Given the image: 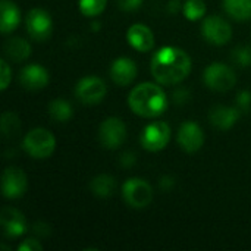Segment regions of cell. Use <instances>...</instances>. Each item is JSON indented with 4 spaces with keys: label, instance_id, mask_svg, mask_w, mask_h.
Wrapping results in <instances>:
<instances>
[{
    "label": "cell",
    "instance_id": "obj_12",
    "mask_svg": "<svg viewBox=\"0 0 251 251\" xmlns=\"http://www.w3.org/2000/svg\"><path fill=\"white\" fill-rule=\"evenodd\" d=\"M204 134L196 122H184L178 129V144L187 153H196L203 147Z\"/></svg>",
    "mask_w": 251,
    "mask_h": 251
},
{
    "label": "cell",
    "instance_id": "obj_13",
    "mask_svg": "<svg viewBox=\"0 0 251 251\" xmlns=\"http://www.w3.org/2000/svg\"><path fill=\"white\" fill-rule=\"evenodd\" d=\"M19 82L25 90H29V91L43 90L49 84V72L41 65H37V63L26 65L21 69Z\"/></svg>",
    "mask_w": 251,
    "mask_h": 251
},
{
    "label": "cell",
    "instance_id": "obj_35",
    "mask_svg": "<svg viewBox=\"0 0 251 251\" xmlns=\"http://www.w3.org/2000/svg\"><path fill=\"white\" fill-rule=\"evenodd\" d=\"M179 4V1L178 0H171V12H176L178 10V6Z\"/></svg>",
    "mask_w": 251,
    "mask_h": 251
},
{
    "label": "cell",
    "instance_id": "obj_5",
    "mask_svg": "<svg viewBox=\"0 0 251 251\" xmlns=\"http://www.w3.org/2000/svg\"><path fill=\"white\" fill-rule=\"evenodd\" d=\"M204 82L206 85L210 88V90H215V91H229L235 82H237V76H235V72L224 65V63H212L206 68L204 71Z\"/></svg>",
    "mask_w": 251,
    "mask_h": 251
},
{
    "label": "cell",
    "instance_id": "obj_8",
    "mask_svg": "<svg viewBox=\"0 0 251 251\" xmlns=\"http://www.w3.org/2000/svg\"><path fill=\"white\" fill-rule=\"evenodd\" d=\"M201 34L207 43L215 46H224L231 40L232 28L224 18L213 15V16H207L203 21Z\"/></svg>",
    "mask_w": 251,
    "mask_h": 251
},
{
    "label": "cell",
    "instance_id": "obj_31",
    "mask_svg": "<svg viewBox=\"0 0 251 251\" xmlns=\"http://www.w3.org/2000/svg\"><path fill=\"white\" fill-rule=\"evenodd\" d=\"M116 3L125 12H134L141 7L143 0H116Z\"/></svg>",
    "mask_w": 251,
    "mask_h": 251
},
{
    "label": "cell",
    "instance_id": "obj_2",
    "mask_svg": "<svg viewBox=\"0 0 251 251\" xmlns=\"http://www.w3.org/2000/svg\"><path fill=\"white\" fill-rule=\"evenodd\" d=\"M128 104L131 110L141 118H156L166 110L168 97L157 84L143 82L131 90Z\"/></svg>",
    "mask_w": 251,
    "mask_h": 251
},
{
    "label": "cell",
    "instance_id": "obj_28",
    "mask_svg": "<svg viewBox=\"0 0 251 251\" xmlns=\"http://www.w3.org/2000/svg\"><path fill=\"white\" fill-rule=\"evenodd\" d=\"M190 97H191V93L185 87H178L172 93V99L175 104H185L190 101Z\"/></svg>",
    "mask_w": 251,
    "mask_h": 251
},
{
    "label": "cell",
    "instance_id": "obj_9",
    "mask_svg": "<svg viewBox=\"0 0 251 251\" xmlns=\"http://www.w3.org/2000/svg\"><path fill=\"white\" fill-rule=\"evenodd\" d=\"M107 93L106 84L99 76H85L78 81L75 87V94L79 101L85 104H97L100 103Z\"/></svg>",
    "mask_w": 251,
    "mask_h": 251
},
{
    "label": "cell",
    "instance_id": "obj_24",
    "mask_svg": "<svg viewBox=\"0 0 251 251\" xmlns=\"http://www.w3.org/2000/svg\"><path fill=\"white\" fill-rule=\"evenodd\" d=\"M182 10L188 21H200L206 15V4L203 0H187Z\"/></svg>",
    "mask_w": 251,
    "mask_h": 251
},
{
    "label": "cell",
    "instance_id": "obj_15",
    "mask_svg": "<svg viewBox=\"0 0 251 251\" xmlns=\"http://www.w3.org/2000/svg\"><path fill=\"white\" fill-rule=\"evenodd\" d=\"M137 72V65L129 57H119L110 66V78L113 79L115 84L121 87L129 85L135 79Z\"/></svg>",
    "mask_w": 251,
    "mask_h": 251
},
{
    "label": "cell",
    "instance_id": "obj_25",
    "mask_svg": "<svg viewBox=\"0 0 251 251\" xmlns=\"http://www.w3.org/2000/svg\"><path fill=\"white\" fill-rule=\"evenodd\" d=\"M79 12L85 16H97L100 15L107 4V0H79Z\"/></svg>",
    "mask_w": 251,
    "mask_h": 251
},
{
    "label": "cell",
    "instance_id": "obj_27",
    "mask_svg": "<svg viewBox=\"0 0 251 251\" xmlns=\"http://www.w3.org/2000/svg\"><path fill=\"white\" fill-rule=\"evenodd\" d=\"M237 106L240 109V112H249L251 109V93L244 90L240 91L237 96Z\"/></svg>",
    "mask_w": 251,
    "mask_h": 251
},
{
    "label": "cell",
    "instance_id": "obj_32",
    "mask_svg": "<svg viewBox=\"0 0 251 251\" xmlns=\"http://www.w3.org/2000/svg\"><path fill=\"white\" fill-rule=\"evenodd\" d=\"M121 163H122V166H125V168H131V166L135 163V156H134L132 153H125V154H122V157H121Z\"/></svg>",
    "mask_w": 251,
    "mask_h": 251
},
{
    "label": "cell",
    "instance_id": "obj_11",
    "mask_svg": "<svg viewBox=\"0 0 251 251\" xmlns=\"http://www.w3.org/2000/svg\"><path fill=\"white\" fill-rule=\"evenodd\" d=\"M26 175L18 168H7L1 175V193L6 199H19L26 191Z\"/></svg>",
    "mask_w": 251,
    "mask_h": 251
},
{
    "label": "cell",
    "instance_id": "obj_34",
    "mask_svg": "<svg viewBox=\"0 0 251 251\" xmlns=\"http://www.w3.org/2000/svg\"><path fill=\"white\" fill-rule=\"evenodd\" d=\"M174 185H175V179H174L172 176H163V178L160 179V187H162L163 190H171Z\"/></svg>",
    "mask_w": 251,
    "mask_h": 251
},
{
    "label": "cell",
    "instance_id": "obj_26",
    "mask_svg": "<svg viewBox=\"0 0 251 251\" xmlns=\"http://www.w3.org/2000/svg\"><path fill=\"white\" fill-rule=\"evenodd\" d=\"M232 59L241 68L251 66V47H249V46H238L232 51Z\"/></svg>",
    "mask_w": 251,
    "mask_h": 251
},
{
    "label": "cell",
    "instance_id": "obj_10",
    "mask_svg": "<svg viewBox=\"0 0 251 251\" xmlns=\"http://www.w3.org/2000/svg\"><path fill=\"white\" fill-rule=\"evenodd\" d=\"M28 34L37 41H46L53 31V22L49 12L43 9H31L25 18Z\"/></svg>",
    "mask_w": 251,
    "mask_h": 251
},
{
    "label": "cell",
    "instance_id": "obj_22",
    "mask_svg": "<svg viewBox=\"0 0 251 251\" xmlns=\"http://www.w3.org/2000/svg\"><path fill=\"white\" fill-rule=\"evenodd\" d=\"M49 115L56 122H66L72 118V106L63 99H54L49 104Z\"/></svg>",
    "mask_w": 251,
    "mask_h": 251
},
{
    "label": "cell",
    "instance_id": "obj_23",
    "mask_svg": "<svg viewBox=\"0 0 251 251\" xmlns=\"http://www.w3.org/2000/svg\"><path fill=\"white\" fill-rule=\"evenodd\" d=\"M0 125H1V132H3V135L7 137V138L15 137V135L21 131V121H19L18 115L13 113V112H4V113L1 115V122H0Z\"/></svg>",
    "mask_w": 251,
    "mask_h": 251
},
{
    "label": "cell",
    "instance_id": "obj_19",
    "mask_svg": "<svg viewBox=\"0 0 251 251\" xmlns=\"http://www.w3.org/2000/svg\"><path fill=\"white\" fill-rule=\"evenodd\" d=\"M4 54L13 60V62H22L25 59L29 57L31 54V46L26 40L21 38V37H13V38H9L6 43H4Z\"/></svg>",
    "mask_w": 251,
    "mask_h": 251
},
{
    "label": "cell",
    "instance_id": "obj_6",
    "mask_svg": "<svg viewBox=\"0 0 251 251\" xmlns=\"http://www.w3.org/2000/svg\"><path fill=\"white\" fill-rule=\"evenodd\" d=\"M99 140L103 147L115 150L126 140V126L119 118H107L99 128Z\"/></svg>",
    "mask_w": 251,
    "mask_h": 251
},
{
    "label": "cell",
    "instance_id": "obj_3",
    "mask_svg": "<svg viewBox=\"0 0 251 251\" xmlns=\"http://www.w3.org/2000/svg\"><path fill=\"white\" fill-rule=\"evenodd\" d=\"M24 149L34 159H47L56 149V138L50 131L44 128H35L25 135Z\"/></svg>",
    "mask_w": 251,
    "mask_h": 251
},
{
    "label": "cell",
    "instance_id": "obj_21",
    "mask_svg": "<svg viewBox=\"0 0 251 251\" xmlns=\"http://www.w3.org/2000/svg\"><path fill=\"white\" fill-rule=\"evenodd\" d=\"M224 9L237 21L251 19V0H224Z\"/></svg>",
    "mask_w": 251,
    "mask_h": 251
},
{
    "label": "cell",
    "instance_id": "obj_30",
    "mask_svg": "<svg viewBox=\"0 0 251 251\" xmlns=\"http://www.w3.org/2000/svg\"><path fill=\"white\" fill-rule=\"evenodd\" d=\"M19 251H41L43 250V246L40 244L38 240H34V238H26L24 240L19 247H18Z\"/></svg>",
    "mask_w": 251,
    "mask_h": 251
},
{
    "label": "cell",
    "instance_id": "obj_4",
    "mask_svg": "<svg viewBox=\"0 0 251 251\" xmlns=\"http://www.w3.org/2000/svg\"><path fill=\"white\" fill-rule=\"evenodd\" d=\"M122 196L128 206L134 209H144L153 200V188L141 178H131L124 184Z\"/></svg>",
    "mask_w": 251,
    "mask_h": 251
},
{
    "label": "cell",
    "instance_id": "obj_33",
    "mask_svg": "<svg viewBox=\"0 0 251 251\" xmlns=\"http://www.w3.org/2000/svg\"><path fill=\"white\" fill-rule=\"evenodd\" d=\"M35 234H40V235H47L49 232H50V229H49V225L47 224H44V222H37V224H34V229H32Z\"/></svg>",
    "mask_w": 251,
    "mask_h": 251
},
{
    "label": "cell",
    "instance_id": "obj_17",
    "mask_svg": "<svg viewBox=\"0 0 251 251\" xmlns=\"http://www.w3.org/2000/svg\"><path fill=\"white\" fill-rule=\"evenodd\" d=\"M240 109L237 107H229V106H222V104H218L215 106L210 113H209V121L213 126H216L218 129H231L238 118H240Z\"/></svg>",
    "mask_w": 251,
    "mask_h": 251
},
{
    "label": "cell",
    "instance_id": "obj_1",
    "mask_svg": "<svg viewBox=\"0 0 251 251\" xmlns=\"http://www.w3.org/2000/svg\"><path fill=\"white\" fill-rule=\"evenodd\" d=\"M150 69L159 84L176 85L190 75L191 57L179 47L166 46L153 54Z\"/></svg>",
    "mask_w": 251,
    "mask_h": 251
},
{
    "label": "cell",
    "instance_id": "obj_29",
    "mask_svg": "<svg viewBox=\"0 0 251 251\" xmlns=\"http://www.w3.org/2000/svg\"><path fill=\"white\" fill-rule=\"evenodd\" d=\"M1 90H6L10 84V79H12V69L9 66V63L6 60H1Z\"/></svg>",
    "mask_w": 251,
    "mask_h": 251
},
{
    "label": "cell",
    "instance_id": "obj_7",
    "mask_svg": "<svg viewBox=\"0 0 251 251\" xmlns=\"http://www.w3.org/2000/svg\"><path fill=\"white\" fill-rule=\"evenodd\" d=\"M171 140V126L166 122H153L147 125L140 137L143 149L147 151L163 150Z\"/></svg>",
    "mask_w": 251,
    "mask_h": 251
},
{
    "label": "cell",
    "instance_id": "obj_18",
    "mask_svg": "<svg viewBox=\"0 0 251 251\" xmlns=\"http://www.w3.org/2000/svg\"><path fill=\"white\" fill-rule=\"evenodd\" d=\"M0 12V31L3 34H10L21 24V12L12 0H1Z\"/></svg>",
    "mask_w": 251,
    "mask_h": 251
},
{
    "label": "cell",
    "instance_id": "obj_20",
    "mask_svg": "<svg viewBox=\"0 0 251 251\" xmlns=\"http://www.w3.org/2000/svg\"><path fill=\"white\" fill-rule=\"evenodd\" d=\"M90 190L94 196L106 199L113 196L115 190H116V181L112 175H99L96 176L91 182H90Z\"/></svg>",
    "mask_w": 251,
    "mask_h": 251
},
{
    "label": "cell",
    "instance_id": "obj_14",
    "mask_svg": "<svg viewBox=\"0 0 251 251\" xmlns=\"http://www.w3.org/2000/svg\"><path fill=\"white\" fill-rule=\"evenodd\" d=\"M0 224L7 238H18L26 231V221L24 215L13 207H4L1 210Z\"/></svg>",
    "mask_w": 251,
    "mask_h": 251
},
{
    "label": "cell",
    "instance_id": "obj_16",
    "mask_svg": "<svg viewBox=\"0 0 251 251\" xmlns=\"http://www.w3.org/2000/svg\"><path fill=\"white\" fill-rule=\"evenodd\" d=\"M128 43L138 51H150L154 46V34L144 24H134L126 31Z\"/></svg>",
    "mask_w": 251,
    "mask_h": 251
}]
</instances>
